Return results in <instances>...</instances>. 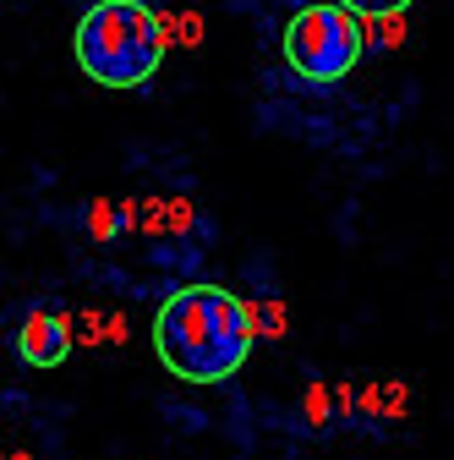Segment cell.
I'll use <instances>...</instances> for the list:
<instances>
[{
  "label": "cell",
  "mask_w": 454,
  "mask_h": 460,
  "mask_svg": "<svg viewBox=\"0 0 454 460\" xmlns=\"http://www.w3.org/2000/svg\"><path fill=\"white\" fill-rule=\"evenodd\" d=\"M6 460H33V455H6Z\"/></svg>",
  "instance_id": "obj_7"
},
{
  "label": "cell",
  "mask_w": 454,
  "mask_h": 460,
  "mask_svg": "<svg viewBox=\"0 0 454 460\" xmlns=\"http://www.w3.org/2000/svg\"><path fill=\"white\" fill-rule=\"evenodd\" d=\"M252 340H258L252 307L236 291H219V285H187L153 318L159 362L187 384L236 378L241 362L252 357Z\"/></svg>",
  "instance_id": "obj_1"
},
{
  "label": "cell",
  "mask_w": 454,
  "mask_h": 460,
  "mask_svg": "<svg viewBox=\"0 0 454 460\" xmlns=\"http://www.w3.org/2000/svg\"><path fill=\"white\" fill-rule=\"evenodd\" d=\"M362 49H367L362 17L351 6H339V0L296 12L285 28V61L301 83H339L345 72H356Z\"/></svg>",
  "instance_id": "obj_3"
},
{
  "label": "cell",
  "mask_w": 454,
  "mask_h": 460,
  "mask_svg": "<svg viewBox=\"0 0 454 460\" xmlns=\"http://www.w3.org/2000/svg\"><path fill=\"white\" fill-rule=\"evenodd\" d=\"M88 225H93V236H99V242H116L121 230H127V208H116V203H93Z\"/></svg>",
  "instance_id": "obj_5"
},
{
  "label": "cell",
  "mask_w": 454,
  "mask_h": 460,
  "mask_svg": "<svg viewBox=\"0 0 454 460\" xmlns=\"http://www.w3.org/2000/svg\"><path fill=\"white\" fill-rule=\"evenodd\" d=\"M17 357H22L28 367H61V362L72 357V323H66L61 313L33 307V313L22 318V329H17Z\"/></svg>",
  "instance_id": "obj_4"
},
{
  "label": "cell",
  "mask_w": 454,
  "mask_h": 460,
  "mask_svg": "<svg viewBox=\"0 0 454 460\" xmlns=\"http://www.w3.org/2000/svg\"><path fill=\"white\" fill-rule=\"evenodd\" d=\"M339 6H351L356 17H400L411 0H339Z\"/></svg>",
  "instance_id": "obj_6"
},
{
  "label": "cell",
  "mask_w": 454,
  "mask_h": 460,
  "mask_svg": "<svg viewBox=\"0 0 454 460\" xmlns=\"http://www.w3.org/2000/svg\"><path fill=\"white\" fill-rule=\"evenodd\" d=\"M170 28L148 0H99L77 22V66L104 88H143L164 61Z\"/></svg>",
  "instance_id": "obj_2"
}]
</instances>
